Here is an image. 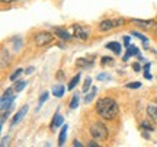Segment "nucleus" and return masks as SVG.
Segmentation results:
<instances>
[{"instance_id": "nucleus-37", "label": "nucleus", "mask_w": 157, "mask_h": 147, "mask_svg": "<svg viewBox=\"0 0 157 147\" xmlns=\"http://www.w3.org/2000/svg\"><path fill=\"white\" fill-rule=\"evenodd\" d=\"M3 3H10V2H13V0H2Z\"/></svg>"}, {"instance_id": "nucleus-5", "label": "nucleus", "mask_w": 157, "mask_h": 147, "mask_svg": "<svg viewBox=\"0 0 157 147\" xmlns=\"http://www.w3.org/2000/svg\"><path fill=\"white\" fill-rule=\"evenodd\" d=\"M71 32H73V37L78 38L80 41H86L89 38V29L82 26V25H77V23L71 26Z\"/></svg>"}, {"instance_id": "nucleus-17", "label": "nucleus", "mask_w": 157, "mask_h": 147, "mask_svg": "<svg viewBox=\"0 0 157 147\" xmlns=\"http://www.w3.org/2000/svg\"><path fill=\"white\" fill-rule=\"evenodd\" d=\"M25 86H26V82H23V80H16V82H15V91L22 92L23 89H25Z\"/></svg>"}, {"instance_id": "nucleus-23", "label": "nucleus", "mask_w": 157, "mask_h": 147, "mask_svg": "<svg viewBox=\"0 0 157 147\" xmlns=\"http://www.w3.org/2000/svg\"><path fill=\"white\" fill-rule=\"evenodd\" d=\"M48 95H50L48 92H44V93L41 95V98H39V103H38V108H36V111H39V108L42 106V103H44V102L47 101V99H48Z\"/></svg>"}, {"instance_id": "nucleus-21", "label": "nucleus", "mask_w": 157, "mask_h": 147, "mask_svg": "<svg viewBox=\"0 0 157 147\" xmlns=\"http://www.w3.org/2000/svg\"><path fill=\"white\" fill-rule=\"evenodd\" d=\"M96 92H98V89H96V87H93V89H92V92H90L89 95H86V96H84V103H89V102L92 101L93 98H95Z\"/></svg>"}, {"instance_id": "nucleus-10", "label": "nucleus", "mask_w": 157, "mask_h": 147, "mask_svg": "<svg viewBox=\"0 0 157 147\" xmlns=\"http://www.w3.org/2000/svg\"><path fill=\"white\" fill-rule=\"evenodd\" d=\"M131 56H138V48L135 45H128L127 47V52H125V56H124V61H127Z\"/></svg>"}, {"instance_id": "nucleus-12", "label": "nucleus", "mask_w": 157, "mask_h": 147, "mask_svg": "<svg viewBox=\"0 0 157 147\" xmlns=\"http://www.w3.org/2000/svg\"><path fill=\"white\" fill-rule=\"evenodd\" d=\"M147 114H148V117H150L154 122H157V106L156 105H148V106H147Z\"/></svg>"}, {"instance_id": "nucleus-20", "label": "nucleus", "mask_w": 157, "mask_h": 147, "mask_svg": "<svg viewBox=\"0 0 157 147\" xmlns=\"http://www.w3.org/2000/svg\"><path fill=\"white\" fill-rule=\"evenodd\" d=\"M77 106H78V95L74 93L73 98H71V101H70V109H76Z\"/></svg>"}, {"instance_id": "nucleus-14", "label": "nucleus", "mask_w": 157, "mask_h": 147, "mask_svg": "<svg viewBox=\"0 0 157 147\" xmlns=\"http://www.w3.org/2000/svg\"><path fill=\"white\" fill-rule=\"evenodd\" d=\"M66 137H67V125H63L60 137H58V146H64L66 143Z\"/></svg>"}, {"instance_id": "nucleus-3", "label": "nucleus", "mask_w": 157, "mask_h": 147, "mask_svg": "<svg viewBox=\"0 0 157 147\" xmlns=\"http://www.w3.org/2000/svg\"><path fill=\"white\" fill-rule=\"evenodd\" d=\"M124 22H125V19L124 17H117V19H106V21H102L99 23V31L102 32H108V31H111L113 28H119V26H122Z\"/></svg>"}, {"instance_id": "nucleus-33", "label": "nucleus", "mask_w": 157, "mask_h": 147, "mask_svg": "<svg viewBox=\"0 0 157 147\" xmlns=\"http://www.w3.org/2000/svg\"><path fill=\"white\" fill-rule=\"evenodd\" d=\"M144 77H146V79H148V80L151 79V74L148 73V70H144Z\"/></svg>"}, {"instance_id": "nucleus-31", "label": "nucleus", "mask_w": 157, "mask_h": 147, "mask_svg": "<svg viewBox=\"0 0 157 147\" xmlns=\"http://www.w3.org/2000/svg\"><path fill=\"white\" fill-rule=\"evenodd\" d=\"M132 68H134V72H140V70H141V66L138 64V63H134V64H132Z\"/></svg>"}, {"instance_id": "nucleus-11", "label": "nucleus", "mask_w": 157, "mask_h": 147, "mask_svg": "<svg viewBox=\"0 0 157 147\" xmlns=\"http://www.w3.org/2000/svg\"><path fill=\"white\" fill-rule=\"evenodd\" d=\"M105 48H108V50L113 51L115 54H121V44H119V42H117V41L108 42L106 45H105Z\"/></svg>"}, {"instance_id": "nucleus-8", "label": "nucleus", "mask_w": 157, "mask_h": 147, "mask_svg": "<svg viewBox=\"0 0 157 147\" xmlns=\"http://www.w3.org/2000/svg\"><path fill=\"white\" fill-rule=\"evenodd\" d=\"M13 99H15V95H3L2 96V111H6L7 108H10L13 105Z\"/></svg>"}, {"instance_id": "nucleus-36", "label": "nucleus", "mask_w": 157, "mask_h": 147, "mask_svg": "<svg viewBox=\"0 0 157 147\" xmlns=\"http://www.w3.org/2000/svg\"><path fill=\"white\" fill-rule=\"evenodd\" d=\"M73 146H74V147H82V143H80V141H77V140H76V141L73 143Z\"/></svg>"}, {"instance_id": "nucleus-32", "label": "nucleus", "mask_w": 157, "mask_h": 147, "mask_svg": "<svg viewBox=\"0 0 157 147\" xmlns=\"http://www.w3.org/2000/svg\"><path fill=\"white\" fill-rule=\"evenodd\" d=\"M129 40H131V37H124V44L127 47L129 45Z\"/></svg>"}, {"instance_id": "nucleus-19", "label": "nucleus", "mask_w": 157, "mask_h": 147, "mask_svg": "<svg viewBox=\"0 0 157 147\" xmlns=\"http://www.w3.org/2000/svg\"><path fill=\"white\" fill-rule=\"evenodd\" d=\"M22 73H23L22 68H16V70H15V72L10 74V77H9V79H10L12 82H16L17 77H21V74H22Z\"/></svg>"}, {"instance_id": "nucleus-24", "label": "nucleus", "mask_w": 157, "mask_h": 147, "mask_svg": "<svg viewBox=\"0 0 157 147\" xmlns=\"http://www.w3.org/2000/svg\"><path fill=\"white\" fill-rule=\"evenodd\" d=\"M131 35H132V37H137V38H140L143 42H148V40H147L146 37H144L143 34H140V32H137V31H132V32H131Z\"/></svg>"}, {"instance_id": "nucleus-35", "label": "nucleus", "mask_w": 157, "mask_h": 147, "mask_svg": "<svg viewBox=\"0 0 157 147\" xmlns=\"http://www.w3.org/2000/svg\"><path fill=\"white\" fill-rule=\"evenodd\" d=\"M89 146H90V147H99V144H98V143H95V141H90Z\"/></svg>"}, {"instance_id": "nucleus-6", "label": "nucleus", "mask_w": 157, "mask_h": 147, "mask_svg": "<svg viewBox=\"0 0 157 147\" xmlns=\"http://www.w3.org/2000/svg\"><path fill=\"white\" fill-rule=\"evenodd\" d=\"M26 112H28V105H23V106L21 108L16 114H15V117H13V119H12L10 124L12 125H16L17 122H21V121L23 119V117L26 115Z\"/></svg>"}, {"instance_id": "nucleus-30", "label": "nucleus", "mask_w": 157, "mask_h": 147, "mask_svg": "<svg viewBox=\"0 0 157 147\" xmlns=\"http://www.w3.org/2000/svg\"><path fill=\"white\" fill-rule=\"evenodd\" d=\"M109 76L108 74H98V80H108Z\"/></svg>"}, {"instance_id": "nucleus-18", "label": "nucleus", "mask_w": 157, "mask_h": 147, "mask_svg": "<svg viewBox=\"0 0 157 147\" xmlns=\"http://www.w3.org/2000/svg\"><path fill=\"white\" fill-rule=\"evenodd\" d=\"M80 76H82V74L77 73V74H76V76L73 77V79H71V82L68 83V89H70V91L76 87V85H77V83H78V80H80Z\"/></svg>"}, {"instance_id": "nucleus-9", "label": "nucleus", "mask_w": 157, "mask_h": 147, "mask_svg": "<svg viewBox=\"0 0 157 147\" xmlns=\"http://www.w3.org/2000/svg\"><path fill=\"white\" fill-rule=\"evenodd\" d=\"M54 34L63 41H70L71 40V35L68 34L66 29H61V28H54Z\"/></svg>"}, {"instance_id": "nucleus-13", "label": "nucleus", "mask_w": 157, "mask_h": 147, "mask_svg": "<svg viewBox=\"0 0 157 147\" xmlns=\"http://www.w3.org/2000/svg\"><path fill=\"white\" fill-rule=\"evenodd\" d=\"M64 92H66V89H64L63 85H57L52 87V95L56 98H61L63 95H64Z\"/></svg>"}, {"instance_id": "nucleus-4", "label": "nucleus", "mask_w": 157, "mask_h": 147, "mask_svg": "<svg viewBox=\"0 0 157 147\" xmlns=\"http://www.w3.org/2000/svg\"><path fill=\"white\" fill-rule=\"evenodd\" d=\"M54 40V35L51 32H39L35 35V45L36 47H45L48 45L50 42H52Z\"/></svg>"}, {"instance_id": "nucleus-28", "label": "nucleus", "mask_w": 157, "mask_h": 147, "mask_svg": "<svg viewBox=\"0 0 157 147\" xmlns=\"http://www.w3.org/2000/svg\"><path fill=\"white\" fill-rule=\"evenodd\" d=\"M12 41L15 42V50H16V51H17V50H21V44H22L21 38H17V37H16V38H13Z\"/></svg>"}, {"instance_id": "nucleus-34", "label": "nucleus", "mask_w": 157, "mask_h": 147, "mask_svg": "<svg viewBox=\"0 0 157 147\" xmlns=\"http://www.w3.org/2000/svg\"><path fill=\"white\" fill-rule=\"evenodd\" d=\"M25 73H26V74H32V73H34V67H28Z\"/></svg>"}, {"instance_id": "nucleus-1", "label": "nucleus", "mask_w": 157, "mask_h": 147, "mask_svg": "<svg viewBox=\"0 0 157 147\" xmlns=\"http://www.w3.org/2000/svg\"><path fill=\"white\" fill-rule=\"evenodd\" d=\"M96 112L98 115L103 119H115L118 117L119 108L115 99L112 98H101L99 101L96 102Z\"/></svg>"}, {"instance_id": "nucleus-7", "label": "nucleus", "mask_w": 157, "mask_h": 147, "mask_svg": "<svg viewBox=\"0 0 157 147\" xmlns=\"http://www.w3.org/2000/svg\"><path fill=\"white\" fill-rule=\"evenodd\" d=\"M132 23H135L137 26H140L143 29H153L156 26V22L154 21H141V19H131Z\"/></svg>"}, {"instance_id": "nucleus-29", "label": "nucleus", "mask_w": 157, "mask_h": 147, "mask_svg": "<svg viewBox=\"0 0 157 147\" xmlns=\"http://www.w3.org/2000/svg\"><path fill=\"white\" fill-rule=\"evenodd\" d=\"M9 140H10V138H9V136H7V137H3V138H2V143H0V146L5 147L6 144H9Z\"/></svg>"}, {"instance_id": "nucleus-15", "label": "nucleus", "mask_w": 157, "mask_h": 147, "mask_svg": "<svg viewBox=\"0 0 157 147\" xmlns=\"http://www.w3.org/2000/svg\"><path fill=\"white\" fill-rule=\"evenodd\" d=\"M76 66L80 68H86V67H89V66H93V61H89L86 58H78L77 61H76Z\"/></svg>"}, {"instance_id": "nucleus-25", "label": "nucleus", "mask_w": 157, "mask_h": 147, "mask_svg": "<svg viewBox=\"0 0 157 147\" xmlns=\"http://www.w3.org/2000/svg\"><path fill=\"white\" fill-rule=\"evenodd\" d=\"M112 63H113L112 57H102L101 58V64H103V66H106V64H112Z\"/></svg>"}, {"instance_id": "nucleus-27", "label": "nucleus", "mask_w": 157, "mask_h": 147, "mask_svg": "<svg viewBox=\"0 0 157 147\" xmlns=\"http://www.w3.org/2000/svg\"><path fill=\"white\" fill-rule=\"evenodd\" d=\"M127 87L128 89H138V87H141V83L140 82H131V83H127Z\"/></svg>"}, {"instance_id": "nucleus-26", "label": "nucleus", "mask_w": 157, "mask_h": 147, "mask_svg": "<svg viewBox=\"0 0 157 147\" xmlns=\"http://www.w3.org/2000/svg\"><path fill=\"white\" fill-rule=\"evenodd\" d=\"M90 85H92V79H90V77H87V79L84 80V85H83V87H82V91L87 92V91H89V87H90Z\"/></svg>"}, {"instance_id": "nucleus-2", "label": "nucleus", "mask_w": 157, "mask_h": 147, "mask_svg": "<svg viewBox=\"0 0 157 147\" xmlns=\"http://www.w3.org/2000/svg\"><path fill=\"white\" fill-rule=\"evenodd\" d=\"M108 127L101 121H96L90 125V134L95 140H99V141H105L108 138Z\"/></svg>"}, {"instance_id": "nucleus-22", "label": "nucleus", "mask_w": 157, "mask_h": 147, "mask_svg": "<svg viewBox=\"0 0 157 147\" xmlns=\"http://www.w3.org/2000/svg\"><path fill=\"white\" fill-rule=\"evenodd\" d=\"M141 128L143 130H148V131H154V125L151 122H148V121H143L141 122Z\"/></svg>"}, {"instance_id": "nucleus-16", "label": "nucleus", "mask_w": 157, "mask_h": 147, "mask_svg": "<svg viewBox=\"0 0 157 147\" xmlns=\"http://www.w3.org/2000/svg\"><path fill=\"white\" fill-rule=\"evenodd\" d=\"M63 124V117L60 114H56V117L52 119V122H51V128H57V127H60Z\"/></svg>"}]
</instances>
